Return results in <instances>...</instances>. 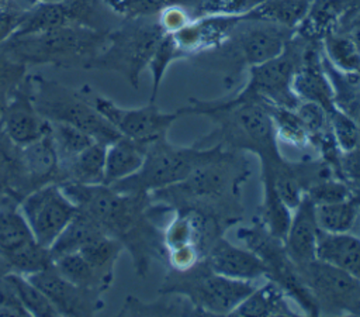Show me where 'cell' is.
I'll return each instance as SVG.
<instances>
[{"instance_id":"1","label":"cell","mask_w":360,"mask_h":317,"mask_svg":"<svg viewBox=\"0 0 360 317\" xmlns=\"http://www.w3.org/2000/svg\"><path fill=\"white\" fill-rule=\"evenodd\" d=\"M70 201L93 217L103 231L118 240L131 255L135 273L145 278L155 259L166 261L163 228L159 217L170 213L148 193L118 192L108 185L59 183Z\"/></svg>"},{"instance_id":"2","label":"cell","mask_w":360,"mask_h":317,"mask_svg":"<svg viewBox=\"0 0 360 317\" xmlns=\"http://www.w3.org/2000/svg\"><path fill=\"white\" fill-rule=\"evenodd\" d=\"M248 175L249 165L240 152L222 148L184 180L152 192L149 197L170 211L191 209L235 224L243 211L242 186Z\"/></svg>"},{"instance_id":"3","label":"cell","mask_w":360,"mask_h":317,"mask_svg":"<svg viewBox=\"0 0 360 317\" xmlns=\"http://www.w3.org/2000/svg\"><path fill=\"white\" fill-rule=\"evenodd\" d=\"M179 110L181 116H205L215 123L214 131L195 142L201 147L221 144L232 151L252 152L260 161L283 158L277 147L273 120L264 103L190 99V103Z\"/></svg>"},{"instance_id":"4","label":"cell","mask_w":360,"mask_h":317,"mask_svg":"<svg viewBox=\"0 0 360 317\" xmlns=\"http://www.w3.org/2000/svg\"><path fill=\"white\" fill-rule=\"evenodd\" d=\"M108 31L66 25L37 34L11 35L0 44V52L27 68L51 65L62 69L89 70L105 45Z\"/></svg>"},{"instance_id":"5","label":"cell","mask_w":360,"mask_h":317,"mask_svg":"<svg viewBox=\"0 0 360 317\" xmlns=\"http://www.w3.org/2000/svg\"><path fill=\"white\" fill-rule=\"evenodd\" d=\"M221 144L201 147L173 145L167 135L148 145L142 166L132 176L108 185L118 192L152 193L184 180L195 168L222 151Z\"/></svg>"},{"instance_id":"6","label":"cell","mask_w":360,"mask_h":317,"mask_svg":"<svg viewBox=\"0 0 360 317\" xmlns=\"http://www.w3.org/2000/svg\"><path fill=\"white\" fill-rule=\"evenodd\" d=\"M163 35L158 17L122 20L120 27L108 31L105 45L91 62L90 69L115 72L138 89L141 75L149 66Z\"/></svg>"},{"instance_id":"7","label":"cell","mask_w":360,"mask_h":317,"mask_svg":"<svg viewBox=\"0 0 360 317\" xmlns=\"http://www.w3.org/2000/svg\"><path fill=\"white\" fill-rule=\"evenodd\" d=\"M294 31L295 30L267 21L248 20L243 14V20L238 23L219 46L201 55L222 59L224 85L232 87L243 69H249L250 66L280 55Z\"/></svg>"},{"instance_id":"8","label":"cell","mask_w":360,"mask_h":317,"mask_svg":"<svg viewBox=\"0 0 360 317\" xmlns=\"http://www.w3.org/2000/svg\"><path fill=\"white\" fill-rule=\"evenodd\" d=\"M32 99L38 113L49 123H65L87 132L94 141L111 144L121 134L91 106L84 86L69 87L60 82L31 75Z\"/></svg>"},{"instance_id":"9","label":"cell","mask_w":360,"mask_h":317,"mask_svg":"<svg viewBox=\"0 0 360 317\" xmlns=\"http://www.w3.org/2000/svg\"><path fill=\"white\" fill-rule=\"evenodd\" d=\"M255 286L253 282L218 275L201 259L187 271L170 269L159 292L186 297L202 316H231Z\"/></svg>"},{"instance_id":"10","label":"cell","mask_w":360,"mask_h":317,"mask_svg":"<svg viewBox=\"0 0 360 317\" xmlns=\"http://www.w3.org/2000/svg\"><path fill=\"white\" fill-rule=\"evenodd\" d=\"M305 44L307 38L294 31L280 55L248 69L249 79L246 85L229 99L232 101H259L295 108L301 100L292 90V77Z\"/></svg>"},{"instance_id":"11","label":"cell","mask_w":360,"mask_h":317,"mask_svg":"<svg viewBox=\"0 0 360 317\" xmlns=\"http://www.w3.org/2000/svg\"><path fill=\"white\" fill-rule=\"evenodd\" d=\"M236 235L246 248L262 259L266 268V279L277 283L300 306L304 314L319 316L316 303L302 283L295 263L285 251L283 240L274 237L257 217L250 224L240 225Z\"/></svg>"},{"instance_id":"12","label":"cell","mask_w":360,"mask_h":317,"mask_svg":"<svg viewBox=\"0 0 360 317\" xmlns=\"http://www.w3.org/2000/svg\"><path fill=\"white\" fill-rule=\"evenodd\" d=\"M298 275L323 316H354L360 304V280L343 269L315 258L295 265Z\"/></svg>"},{"instance_id":"13","label":"cell","mask_w":360,"mask_h":317,"mask_svg":"<svg viewBox=\"0 0 360 317\" xmlns=\"http://www.w3.org/2000/svg\"><path fill=\"white\" fill-rule=\"evenodd\" d=\"M91 106L122 135L139 142L150 144L167 135L172 124L181 116L180 110L162 111L155 101L136 108H125L108 97L94 92L84 85Z\"/></svg>"},{"instance_id":"14","label":"cell","mask_w":360,"mask_h":317,"mask_svg":"<svg viewBox=\"0 0 360 317\" xmlns=\"http://www.w3.org/2000/svg\"><path fill=\"white\" fill-rule=\"evenodd\" d=\"M28 228L38 244L45 248L56 241L77 207L65 194L59 183H48L27 193L18 203Z\"/></svg>"},{"instance_id":"15","label":"cell","mask_w":360,"mask_h":317,"mask_svg":"<svg viewBox=\"0 0 360 317\" xmlns=\"http://www.w3.org/2000/svg\"><path fill=\"white\" fill-rule=\"evenodd\" d=\"M14 189L20 200L31 190L48 183H59V159L49 130L38 139L17 147Z\"/></svg>"},{"instance_id":"16","label":"cell","mask_w":360,"mask_h":317,"mask_svg":"<svg viewBox=\"0 0 360 317\" xmlns=\"http://www.w3.org/2000/svg\"><path fill=\"white\" fill-rule=\"evenodd\" d=\"M27 278L44 292L59 316H94L104 309L103 293L72 283L53 268V263Z\"/></svg>"},{"instance_id":"17","label":"cell","mask_w":360,"mask_h":317,"mask_svg":"<svg viewBox=\"0 0 360 317\" xmlns=\"http://www.w3.org/2000/svg\"><path fill=\"white\" fill-rule=\"evenodd\" d=\"M0 128L15 147L30 144L49 130V121L38 113L34 104L31 75H27L13 90L0 118Z\"/></svg>"},{"instance_id":"18","label":"cell","mask_w":360,"mask_h":317,"mask_svg":"<svg viewBox=\"0 0 360 317\" xmlns=\"http://www.w3.org/2000/svg\"><path fill=\"white\" fill-rule=\"evenodd\" d=\"M242 20L243 14L202 15L193 18L187 25L170 35L181 58L197 56L219 46Z\"/></svg>"},{"instance_id":"19","label":"cell","mask_w":360,"mask_h":317,"mask_svg":"<svg viewBox=\"0 0 360 317\" xmlns=\"http://www.w3.org/2000/svg\"><path fill=\"white\" fill-rule=\"evenodd\" d=\"M202 261L211 271L229 279L253 282L266 278V268L262 259L249 248L229 242L224 235L212 242Z\"/></svg>"},{"instance_id":"20","label":"cell","mask_w":360,"mask_h":317,"mask_svg":"<svg viewBox=\"0 0 360 317\" xmlns=\"http://www.w3.org/2000/svg\"><path fill=\"white\" fill-rule=\"evenodd\" d=\"M319 227L315 217V203L304 194L294 209L284 247L291 261L298 265L316 258Z\"/></svg>"},{"instance_id":"21","label":"cell","mask_w":360,"mask_h":317,"mask_svg":"<svg viewBox=\"0 0 360 317\" xmlns=\"http://www.w3.org/2000/svg\"><path fill=\"white\" fill-rule=\"evenodd\" d=\"M149 144L120 137L105 148L104 185H112L136 173L143 163Z\"/></svg>"},{"instance_id":"22","label":"cell","mask_w":360,"mask_h":317,"mask_svg":"<svg viewBox=\"0 0 360 317\" xmlns=\"http://www.w3.org/2000/svg\"><path fill=\"white\" fill-rule=\"evenodd\" d=\"M287 293L273 280L267 279L238 304L231 316H298V311L290 304Z\"/></svg>"},{"instance_id":"23","label":"cell","mask_w":360,"mask_h":317,"mask_svg":"<svg viewBox=\"0 0 360 317\" xmlns=\"http://www.w3.org/2000/svg\"><path fill=\"white\" fill-rule=\"evenodd\" d=\"M316 258L343 269L360 280V237L350 232L329 234L319 230Z\"/></svg>"},{"instance_id":"24","label":"cell","mask_w":360,"mask_h":317,"mask_svg":"<svg viewBox=\"0 0 360 317\" xmlns=\"http://www.w3.org/2000/svg\"><path fill=\"white\" fill-rule=\"evenodd\" d=\"M105 148L103 142L94 141L69 162L59 166V183L75 182L80 185L104 183Z\"/></svg>"},{"instance_id":"25","label":"cell","mask_w":360,"mask_h":317,"mask_svg":"<svg viewBox=\"0 0 360 317\" xmlns=\"http://www.w3.org/2000/svg\"><path fill=\"white\" fill-rule=\"evenodd\" d=\"M262 183H263V200L260 204L257 218L260 223L277 238L284 241L287 230L291 221V209L280 197L271 170L262 165Z\"/></svg>"},{"instance_id":"26","label":"cell","mask_w":360,"mask_h":317,"mask_svg":"<svg viewBox=\"0 0 360 317\" xmlns=\"http://www.w3.org/2000/svg\"><path fill=\"white\" fill-rule=\"evenodd\" d=\"M312 0H263L245 13L248 20H260L295 30L307 15Z\"/></svg>"},{"instance_id":"27","label":"cell","mask_w":360,"mask_h":317,"mask_svg":"<svg viewBox=\"0 0 360 317\" xmlns=\"http://www.w3.org/2000/svg\"><path fill=\"white\" fill-rule=\"evenodd\" d=\"M105 234L103 228L97 224V221L90 217L87 213L77 209L76 214L68 223L65 230L56 238V241L51 245L49 251L52 259L65 254L76 252L82 249L84 245L96 240L97 237Z\"/></svg>"},{"instance_id":"28","label":"cell","mask_w":360,"mask_h":317,"mask_svg":"<svg viewBox=\"0 0 360 317\" xmlns=\"http://www.w3.org/2000/svg\"><path fill=\"white\" fill-rule=\"evenodd\" d=\"M360 216V194L339 201L315 204V217L321 231L329 234L350 232Z\"/></svg>"},{"instance_id":"29","label":"cell","mask_w":360,"mask_h":317,"mask_svg":"<svg viewBox=\"0 0 360 317\" xmlns=\"http://www.w3.org/2000/svg\"><path fill=\"white\" fill-rule=\"evenodd\" d=\"M120 316H202L186 297L174 293H160L153 302H142L127 296Z\"/></svg>"},{"instance_id":"30","label":"cell","mask_w":360,"mask_h":317,"mask_svg":"<svg viewBox=\"0 0 360 317\" xmlns=\"http://www.w3.org/2000/svg\"><path fill=\"white\" fill-rule=\"evenodd\" d=\"M53 268L63 278L80 287L96 290L103 294L111 287L79 252H70L53 258Z\"/></svg>"},{"instance_id":"31","label":"cell","mask_w":360,"mask_h":317,"mask_svg":"<svg viewBox=\"0 0 360 317\" xmlns=\"http://www.w3.org/2000/svg\"><path fill=\"white\" fill-rule=\"evenodd\" d=\"M35 241L17 204L0 207V252L7 256L11 252Z\"/></svg>"},{"instance_id":"32","label":"cell","mask_w":360,"mask_h":317,"mask_svg":"<svg viewBox=\"0 0 360 317\" xmlns=\"http://www.w3.org/2000/svg\"><path fill=\"white\" fill-rule=\"evenodd\" d=\"M111 14L121 17L122 20L141 18V17H158V14L169 6H184L193 15L197 0H101ZM194 18V17H193Z\"/></svg>"},{"instance_id":"33","label":"cell","mask_w":360,"mask_h":317,"mask_svg":"<svg viewBox=\"0 0 360 317\" xmlns=\"http://www.w3.org/2000/svg\"><path fill=\"white\" fill-rule=\"evenodd\" d=\"M322 52L342 72L353 73L360 70V51L342 31H333L322 39Z\"/></svg>"},{"instance_id":"34","label":"cell","mask_w":360,"mask_h":317,"mask_svg":"<svg viewBox=\"0 0 360 317\" xmlns=\"http://www.w3.org/2000/svg\"><path fill=\"white\" fill-rule=\"evenodd\" d=\"M266 107L271 116L277 139H281L292 147H305L309 144L308 131L295 108L274 104H266Z\"/></svg>"},{"instance_id":"35","label":"cell","mask_w":360,"mask_h":317,"mask_svg":"<svg viewBox=\"0 0 360 317\" xmlns=\"http://www.w3.org/2000/svg\"><path fill=\"white\" fill-rule=\"evenodd\" d=\"M8 278L14 286L15 294L22 309L25 310L27 316H37V317L59 316L53 304L44 294V292L37 285H34L25 275L10 272Z\"/></svg>"},{"instance_id":"36","label":"cell","mask_w":360,"mask_h":317,"mask_svg":"<svg viewBox=\"0 0 360 317\" xmlns=\"http://www.w3.org/2000/svg\"><path fill=\"white\" fill-rule=\"evenodd\" d=\"M51 137L58 154L59 166L73 159L87 147H90L94 139L77 127L65 123H49Z\"/></svg>"},{"instance_id":"37","label":"cell","mask_w":360,"mask_h":317,"mask_svg":"<svg viewBox=\"0 0 360 317\" xmlns=\"http://www.w3.org/2000/svg\"><path fill=\"white\" fill-rule=\"evenodd\" d=\"M11 272L21 275H32L37 273L53 263L49 248L42 247L37 241L27 244L25 247L11 252L6 256Z\"/></svg>"},{"instance_id":"38","label":"cell","mask_w":360,"mask_h":317,"mask_svg":"<svg viewBox=\"0 0 360 317\" xmlns=\"http://www.w3.org/2000/svg\"><path fill=\"white\" fill-rule=\"evenodd\" d=\"M17 147L0 128V207L20 203L14 189V162Z\"/></svg>"},{"instance_id":"39","label":"cell","mask_w":360,"mask_h":317,"mask_svg":"<svg viewBox=\"0 0 360 317\" xmlns=\"http://www.w3.org/2000/svg\"><path fill=\"white\" fill-rule=\"evenodd\" d=\"M177 59H181L179 49L173 41V37L170 34H165L158 44L153 56L149 62V70L152 76V87H150V99L149 101H156L163 76L167 70V68Z\"/></svg>"},{"instance_id":"40","label":"cell","mask_w":360,"mask_h":317,"mask_svg":"<svg viewBox=\"0 0 360 317\" xmlns=\"http://www.w3.org/2000/svg\"><path fill=\"white\" fill-rule=\"evenodd\" d=\"M305 194L315 203V204H323V203H332L339 201L350 197L354 194L352 186L345 180L335 175L323 178L318 180L316 183L311 185Z\"/></svg>"},{"instance_id":"41","label":"cell","mask_w":360,"mask_h":317,"mask_svg":"<svg viewBox=\"0 0 360 317\" xmlns=\"http://www.w3.org/2000/svg\"><path fill=\"white\" fill-rule=\"evenodd\" d=\"M330 130L342 152H349L360 142V125L338 107L329 113Z\"/></svg>"},{"instance_id":"42","label":"cell","mask_w":360,"mask_h":317,"mask_svg":"<svg viewBox=\"0 0 360 317\" xmlns=\"http://www.w3.org/2000/svg\"><path fill=\"white\" fill-rule=\"evenodd\" d=\"M252 8L249 0H197L193 17L240 15Z\"/></svg>"},{"instance_id":"43","label":"cell","mask_w":360,"mask_h":317,"mask_svg":"<svg viewBox=\"0 0 360 317\" xmlns=\"http://www.w3.org/2000/svg\"><path fill=\"white\" fill-rule=\"evenodd\" d=\"M24 1L35 3L34 0H13L10 4L0 7V44H3L17 31L25 10L32 6L22 4Z\"/></svg>"},{"instance_id":"44","label":"cell","mask_w":360,"mask_h":317,"mask_svg":"<svg viewBox=\"0 0 360 317\" xmlns=\"http://www.w3.org/2000/svg\"><path fill=\"white\" fill-rule=\"evenodd\" d=\"M193 20L191 13L180 4L169 6L158 14V23L165 34H174Z\"/></svg>"},{"instance_id":"45","label":"cell","mask_w":360,"mask_h":317,"mask_svg":"<svg viewBox=\"0 0 360 317\" xmlns=\"http://www.w3.org/2000/svg\"><path fill=\"white\" fill-rule=\"evenodd\" d=\"M202 259V254L195 245H183L166 251V262L170 269L187 271Z\"/></svg>"},{"instance_id":"46","label":"cell","mask_w":360,"mask_h":317,"mask_svg":"<svg viewBox=\"0 0 360 317\" xmlns=\"http://www.w3.org/2000/svg\"><path fill=\"white\" fill-rule=\"evenodd\" d=\"M8 273L0 276V316H27L15 294Z\"/></svg>"},{"instance_id":"47","label":"cell","mask_w":360,"mask_h":317,"mask_svg":"<svg viewBox=\"0 0 360 317\" xmlns=\"http://www.w3.org/2000/svg\"><path fill=\"white\" fill-rule=\"evenodd\" d=\"M27 66L0 52V86L15 87L27 76Z\"/></svg>"},{"instance_id":"48","label":"cell","mask_w":360,"mask_h":317,"mask_svg":"<svg viewBox=\"0 0 360 317\" xmlns=\"http://www.w3.org/2000/svg\"><path fill=\"white\" fill-rule=\"evenodd\" d=\"M342 172L354 193H360V142L349 152H342Z\"/></svg>"},{"instance_id":"49","label":"cell","mask_w":360,"mask_h":317,"mask_svg":"<svg viewBox=\"0 0 360 317\" xmlns=\"http://www.w3.org/2000/svg\"><path fill=\"white\" fill-rule=\"evenodd\" d=\"M336 31L345 32L356 45V48L360 51V14L354 15L352 20H349L346 24L339 27Z\"/></svg>"},{"instance_id":"50","label":"cell","mask_w":360,"mask_h":317,"mask_svg":"<svg viewBox=\"0 0 360 317\" xmlns=\"http://www.w3.org/2000/svg\"><path fill=\"white\" fill-rule=\"evenodd\" d=\"M343 4H345V15H343L339 27L346 24L354 15L360 14V0H343Z\"/></svg>"},{"instance_id":"51","label":"cell","mask_w":360,"mask_h":317,"mask_svg":"<svg viewBox=\"0 0 360 317\" xmlns=\"http://www.w3.org/2000/svg\"><path fill=\"white\" fill-rule=\"evenodd\" d=\"M15 87H7V86H0V118L1 116L4 114L6 111V107L8 104V100H10V96L13 93Z\"/></svg>"},{"instance_id":"52","label":"cell","mask_w":360,"mask_h":317,"mask_svg":"<svg viewBox=\"0 0 360 317\" xmlns=\"http://www.w3.org/2000/svg\"><path fill=\"white\" fill-rule=\"evenodd\" d=\"M8 272H11L10 265H8L7 259H6V256L0 252V276L6 275V273H8Z\"/></svg>"},{"instance_id":"53","label":"cell","mask_w":360,"mask_h":317,"mask_svg":"<svg viewBox=\"0 0 360 317\" xmlns=\"http://www.w3.org/2000/svg\"><path fill=\"white\" fill-rule=\"evenodd\" d=\"M35 3H58V1H62V0H34Z\"/></svg>"},{"instance_id":"54","label":"cell","mask_w":360,"mask_h":317,"mask_svg":"<svg viewBox=\"0 0 360 317\" xmlns=\"http://www.w3.org/2000/svg\"><path fill=\"white\" fill-rule=\"evenodd\" d=\"M13 0H0V7L1 6H7V4H10Z\"/></svg>"},{"instance_id":"55","label":"cell","mask_w":360,"mask_h":317,"mask_svg":"<svg viewBox=\"0 0 360 317\" xmlns=\"http://www.w3.org/2000/svg\"><path fill=\"white\" fill-rule=\"evenodd\" d=\"M249 1H250V4H252V7H253V6H256V4H259V3H260V1H263V0H249Z\"/></svg>"},{"instance_id":"56","label":"cell","mask_w":360,"mask_h":317,"mask_svg":"<svg viewBox=\"0 0 360 317\" xmlns=\"http://www.w3.org/2000/svg\"><path fill=\"white\" fill-rule=\"evenodd\" d=\"M354 316H360V304H359V307H357V310H356Z\"/></svg>"}]
</instances>
